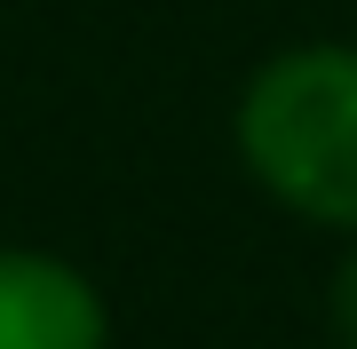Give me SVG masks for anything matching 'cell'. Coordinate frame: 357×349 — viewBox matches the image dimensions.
<instances>
[{"label":"cell","mask_w":357,"mask_h":349,"mask_svg":"<svg viewBox=\"0 0 357 349\" xmlns=\"http://www.w3.org/2000/svg\"><path fill=\"white\" fill-rule=\"evenodd\" d=\"M0 349H103L96 286L56 254H0Z\"/></svg>","instance_id":"2"},{"label":"cell","mask_w":357,"mask_h":349,"mask_svg":"<svg viewBox=\"0 0 357 349\" xmlns=\"http://www.w3.org/2000/svg\"><path fill=\"white\" fill-rule=\"evenodd\" d=\"M326 310H333V341L357 349V254L333 270V302H326Z\"/></svg>","instance_id":"3"},{"label":"cell","mask_w":357,"mask_h":349,"mask_svg":"<svg viewBox=\"0 0 357 349\" xmlns=\"http://www.w3.org/2000/svg\"><path fill=\"white\" fill-rule=\"evenodd\" d=\"M238 151L294 215L357 231V48H294L255 72Z\"/></svg>","instance_id":"1"}]
</instances>
